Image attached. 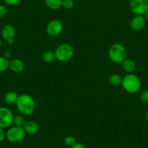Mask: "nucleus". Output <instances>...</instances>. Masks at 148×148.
I'll list each match as a JSON object with an SVG mask.
<instances>
[{"label": "nucleus", "instance_id": "nucleus-29", "mask_svg": "<svg viewBox=\"0 0 148 148\" xmlns=\"http://www.w3.org/2000/svg\"><path fill=\"white\" fill-rule=\"evenodd\" d=\"M144 17H145V19H146L147 21H148V10L146 12H145V14H144Z\"/></svg>", "mask_w": 148, "mask_h": 148}, {"label": "nucleus", "instance_id": "nucleus-31", "mask_svg": "<svg viewBox=\"0 0 148 148\" xmlns=\"http://www.w3.org/2000/svg\"><path fill=\"white\" fill-rule=\"evenodd\" d=\"M1 46H2V41H1V40H0V48H1Z\"/></svg>", "mask_w": 148, "mask_h": 148}, {"label": "nucleus", "instance_id": "nucleus-9", "mask_svg": "<svg viewBox=\"0 0 148 148\" xmlns=\"http://www.w3.org/2000/svg\"><path fill=\"white\" fill-rule=\"evenodd\" d=\"M146 22L147 20L144 15H136L131 20L130 26L133 30L139 31V30H142L145 27Z\"/></svg>", "mask_w": 148, "mask_h": 148}, {"label": "nucleus", "instance_id": "nucleus-13", "mask_svg": "<svg viewBox=\"0 0 148 148\" xmlns=\"http://www.w3.org/2000/svg\"><path fill=\"white\" fill-rule=\"evenodd\" d=\"M121 64L123 70L128 73H132L136 69V64L132 59L126 58Z\"/></svg>", "mask_w": 148, "mask_h": 148}, {"label": "nucleus", "instance_id": "nucleus-12", "mask_svg": "<svg viewBox=\"0 0 148 148\" xmlns=\"http://www.w3.org/2000/svg\"><path fill=\"white\" fill-rule=\"evenodd\" d=\"M23 127L26 134H30V135L36 134L39 130V124H37V122L34 121H26Z\"/></svg>", "mask_w": 148, "mask_h": 148}, {"label": "nucleus", "instance_id": "nucleus-24", "mask_svg": "<svg viewBox=\"0 0 148 148\" xmlns=\"http://www.w3.org/2000/svg\"><path fill=\"white\" fill-rule=\"evenodd\" d=\"M7 12V9L3 4H0V19L3 18Z\"/></svg>", "mask_w": 148, "mask_h": 148}, {"label": "nucleus", "instance_id": "nucleus-7", "mask_svg": "<svg viewBox=\"0 0 148 148\" xmlns=\"http://www.w3.org/2000/svg\"><path fill=\"white\" fill-rule=\"evenodd\" d=\"M130 9L136 15H144L148 10V0H131Z\"/></svg>", "mask_w": 148, "mask_h": 148}, {"label": "nucleus", "instance_id": "nucleus-17", "mask_svg": "<svg viewBox=\"0 0 148 148\" xmlns=\"http://www.w3.org/2000/svg\"><path fill=\"white\" fill-rule=\"evenodd\" d=\"M56 59L55 51H46L42 54V60L46 63H52Z\"/></svg>", "mask_w": 148, "mask_h": 148}, {"label": "nucleus", "instance_id": "nucleus-6", "mask_svg": "<svg viewBox=\"0 0 148 148\" xmlns=\"http://www.w3.org/2000/svg\"><path fill=\"white\" fill-rule=\"evenodd\" d=\"M14 115L10 109L4 106L0 107V127L8 129L13 124Z\"/></svg>", "mask_w": 148, "mask_h": 148}, {"label": "nucleus", "instance_id": "nucleus-19", "mask_svg": "<svg viewBox=\"0 0 148 148\" xmlns=\"http://www.w3.org/2000/svg\"><path fill=\"white\" fill-rule=\"evenodd\" d=\"M10 60L4 58V56H0V72H4L9 69Z\"/></svg>", "mask_w": 148, "mask_h": 148}, {"label": "nucleus", "instance_id": "nucleus-26", "mask_svg": "<svg viewBox=\"0 0 148 148\" xmlns=\"http://www.w3.org/2000/svg\"><path fill=\"white\" fill-rule=\"evenodd\" d=\"M3 56L4 58H6V59H8V60H10V59H11L12 56V53L10 51H6L4 53V54H3Z\"/></svg>", "mask_w": 148, "mask_h": 148}, {"label": "nucleus", "instance_id": "nucleus-5", "mask_svg": "<svg viewBox=\"0 0 148 148\" xmlns=\"http://www.w3.org/2000/svg\"><path fill=\"white\" fill-rule=\"evenodd\" d=\"M26 134L23 127L13 126L6 132V139L12 143H18L25 138Z\"/></svg>", "mask_w": 148, "mask_h": 148}, {"label": "nucleus", "instance_id": "nucleus-4", "mask_svg": "<svg viewBox=\"0 0 148 148\" xmlns=\"http://www.w3.org/2000/svg\"><path fill=\"white\" fill-rule=\"evenodd\" d=\"M55 53L57 60L61 62H67L73 56L74 50L71 45L68 43H62L56 48Z\"/></svg>", "mask_w": 148, "mask_h": 148}, {"label": "nucleus", "instance_id": "nucleus-15", "mask_svg": "<svg viewBox=\"0 0 148 148\" xmlns=\"http://www.w3.org/2000/svg\"><path fill=\"white\" fill-rule=\"evenodd\" d=\"M44 2L48 8L56 10L62 7V0H44Z\"/></svg>", "mask_w": 148, "mask_h": 148}, {"label": "nucleus", "instance_id": "nucleus-1", "mask_svg": "<svg viewBox=\"0 0 148 148\" xmlns=\"http://www.w3.org/2000/svg\"><path fill=\"white\" fill-rule=\"evenodd\" d=\"M15 105L17 111L23 116L31 115L34 112L36 108L35 101L28 94H21L18 95Z\"/></svg>", "mask_w": 148, "mask_h": 148}, {"label": "nucleus", "instance_id": "nucleus-18", "mask_svg": "<svg viewBox=\"0 0 148 148\" xmlns=\"http://www.w3.org/2000/svg\"><path fill=\"white\" fill-rule=\"evenodd\" d=\"M26 123L25 121L24 116L22 114H17V115L14 116V119H13V124L15 126H17V127H23V125Z\"/></svg>", "mask_w": 148, "mask_h": 148}, {"label": "nucleus", "instance_id": "nucleus-11", "mask_svg": "<svg viewBox=\"0 0 148 148\" xmlns=\"http://www.w3.org/2000/svg\"><path fill=\"white\" fill-rule=\"evenodd\" d=\"M25 64L22 60L19 59H12L10 60L9 69H11L13 72L20 73L24 70Z\"/></svg>", "mask_w": 148, "mask_h": 148}, {"label": "nucleus", "instance_id": "nucleus-27", "mask_svg": "<svg viewBox=\"0 0 148 148\" xmlns=\"http://www.w3.org/2000/svg\"><path fill=\"white\" fill-rule=\"evenodd\" d=\"M71 148H86L84 144L81 143H75Z\"/></svg>", "mask_w": 148, "mask_h": 148}, {"label": "nucleus", "instance_id": "nucleus-25", "mask_svg": "<svg viewBox=\"0 0 148 148\" xmlns=\"http://www.w3.org/2000/svg\"><path fill=\"white\" fill-rule=\"evenodd\" d=\"M6 138V132L4 131V129L0 127V143L4 141Z\"/></svg>", "mask_w": 148, "mask_h": 148}, {"label": "nucleus", "instance_id": "nucleus-23", "mask_svg": "<svg viewBox=\"0 0 148 148\" xmlns=\"http://www.w3.org/2000/svg\"><path fill=\"white\" fill-rule=\"evenodd\" d=\"M21 0H4V2L9 6H15L20 4Z\"/></svg>", "mask_w": 148, "mask_h": 148}, {"label": "nucleus", "instance_id": "nucleus-16", "mask_svg": "<svg viewBox=\"0 0 148 148\" xmlns=\"http://www.w3.org/2000/svg\"><path fill=\"white\" fill-rule=\"evenodd\" d=\"M108 80L109 82H110L112 85L118 87L121 85L123 77H122L120 75H118V74H113V75H111L109 77Z\"/></svg>", "mask_w": 148, "mask_h": 148}, {"label": "nucleus", "instance_id": "nucleus-30", "mask_svg": "<svg viewBox=\"0 0 148 148\" xmlns=\"http://www.w3.org/2000/svg\"><path fill=\"white\" fill-rule=\"evenodd\" d=\"M145 117H146V120H147V123H148V110L147 111L146 114H145Z\"/></svg>", "mask_w": 148, "mask_h": 148}, {"label": "nucleus", "instance_id": "nucleus-8", "mask_svg": "<svg viewBox=\"0 0 148 148\" xmlns=\"http://www.w3.org/2000/svg\"><path fill=\"white\" fill-rule=\"evenodd\" d=\"M63 30V24L59 20H53L49 22L46 25V33L49 36L55 37L62 33Z\"/></svg>", "mask_w": 148, "mask_h": 148}, {"label": "nucleus", "instance_id": "nucleus-20", "mask_svg": "<svg viewBox=\"0 0 148 148\" xmlns=\"http://www.w3.org/2000/svg\"><path fill=\"white\" fill-rule=\"evenodd\" d=\"M75 143H76V141H75V137H73V136L68 135L65 137V139H64V143L68 147H71L74 144H75Z\"/></svg>", "mask_w": 148, "mask_h": 148}, {"label": "nucleus", "instance_id": "nucleus-2", "mask_svg": "<svg viewBox=\"0 0 148 148\" xmlns=\"http://www.w3.org/2000/svg\"><path fill=\"white\" fill-rule=\"evenodd\" d=\"M121 85L126 92L134 94L141 89L142 82L139 77L134 74L129 73L123 77Z\"/></svg>", "mask_w": 148, "mask_h": 148}, {"label": "nucleus", "instance_id": "nucleus-3", "mask_svg": "<svg viewBox=\"0 0 148 148\" xmlns=\"http://www.w3.org/2000/svg\"><path fill=\"white\" fill-rule=\"evenodd\" d=\"M109 58L115 64H120L126 59L127 51L124 46L120 43H114L108 51Z\"/></svg>", "mask_w": 148, "mask_h": 148}, {"label": "nucleus", "instance_id": "nucleus-22", "mask_svg": "<svg viewBox=\"0 0 148 148\" xmlns=\"http://www.w3.org/2000/svg\"><path fill=\"white\" fill-rule=\"evenodd\" d=\"M139 99L144 103H148V90H144L141 92L139 95Z\"/></svg>", "mask_w": 148, "mask_h": 148}, {"label": "nucleus", "instance_id": "nucleus-21", "mask_svg": "<svg viewBox=\"0 0 148 148\" xmlns=\"http://www.w3.org/2000/svg\"><path fill=\"white\" fill-rule=\"evenodd\" d=\"M74 6V2L73 0H62V7H63L65 9L70 10L73 8Z\"/></svg>", "mask_w": 148, "mask_h": 148}, {"label": "nucleus", "instance_id": "nucleus-28", "mask_svg": "<svg viewBox=\"0 0 148 148\" xmlns=\"http://www.w3.org/2000/svg\"><path fill=\"white\" fill-rule=\"evenodd\" d=\"M7 43H8L9 45H12L13 43H15V40H14V38H12V39H9L8 40H7Z\"/></svg>", "mask_w": 148, "mask_h": 148}, {"label": "nucleus", "instance_id": "nucleus-14", "mask_svg": "<svg viewBox=\"0 0 148 148\" xmlns=\"http://www.w3.org/2000/svg\"><path fill=\"white\" fill-rule=\"evenodd\" d=\"M17 98H18V95L14 91H9V92H6L4 97V102L8 105L15 104Z\"/></svg>", "mask_w": 148, "mask_h": 148}, {"label": "nucleus", "instance_id": "nucleus-10", "mask_svg": "<svg viewBox=\"0 0 148 148\" xmlns=\"http://www.w3.org/2000/svg\"><path fill=\"white\" fill-rule=\"evenodd\" d=\"M1 36L6 41L9 39L14 38L15 36V29L11 25H6L2 27L1 31Z\"/></svg>", "mask_w": 148, "mask_h": 148}]
</instances>
